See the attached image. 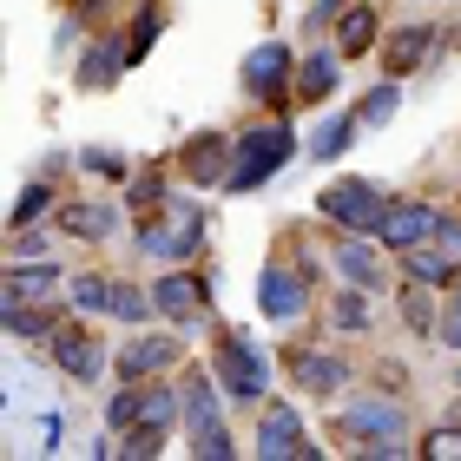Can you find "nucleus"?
<instances>
[{
    "instance_id": "obj_8",
    "label": "nucleus",
    "mask_w": 461,
    "mask_h": 461,
    "mask_svg": "<svg viewBox=\"0 0 461 461\" xmlns=\"http://www.w3.org/2000/svg\"><path fill=\"white\" fill-rule=\"evenodd\" d=\"M47 356L73 375V383H99V369H113V363H106V349H99V337H93V317H79V310L53 323Z\"/></svg>"
},
{
    "instance_id": "obj_31",
    "label": "nucleus",
    "mask_w": 461,
    "mask_h": 461,
    "mask_svg": "<svg viewBox=\"0 0 461 461\" xmlns=\"http://www.w3.org/2000/svg\"><path fill=\"white\" fill-rule=\"evenodd\" d=\"M330 323H337L343 337H356V330H369V323H375V310H369V290H363V284H349L343 297L330 303Z\"/></svg>"
},
{
    "instance_id": "obj_6",
    "label": "nucleus",
    "mask_w": 461,
    "mask_h": 461,
    "mask_svg": "<svg viewBox=\"0 0 461 461\" xmlns=\"http://www.w3.org/2000/svg\"><path fill=\"white\" fill-rule=\"evenodd\" d=\"M310 290H317V270H310V264L270 258V264L258 270V317H270V323H297L303 310H310Z\"/></svg>"
},
{
    "instance_id": "obj_25",
    "label": "nucleus",
    "mask_w": 461,
    "mask_h": 461,
    "mask_svg": "<svg viewBox=\"0 0 461 461\" xmlns=\"http://www.w3.org/2000/svg\"><path fill=\"white\" fill-rule=\"evenodd\" d=\"M125 67H132V59H125V33H113V40H93V53L73 67V79L93 93V86H113V79H119Z\"/></svg>"
},
{
    "instance_id": "obj_2",
    "label": "nucleus",
    "mask_w": 461,
    "mask_h": 461,
    "mask_svg": "<svg viewBox=\"0 0 461 461\" xmlns=\"http://www.w3.org/2000/svg\"><path fill=\"white\" fill-rule=\"evenodd\" d=\"M212 375L224 383L230 402H264V389H270V356L258 349L250 330H218V343H212Z\"/></svg>"
},
{
    "instance_id": "obj_10",
    "label": "nucleus",
    "mask_w": 461,
    "mask_h": 461,
    "mask_svg": "<svg viewBox=\"0 0 461 461\" xmlns=\"http://www.w3.org/2000/svg\"><path fill=\"white\" fill-rule=\"evenodd\" d=\"M152 310L165 323H198L204 310H212V277H198V270H185V264L158 270L152 277Z\"/></svg>"
},
{
    "instance_id": "obj_5",
    "label": "nucleus",
    "mask_w": 461,
    "mask_h": 461,
    "mask_svg": "<svg viewBox=\"0 0 461 461\" xmlns=\"http://www.w3.org/2000/svg\"><path fill=\"white\" fill-rule=\"evenodd\" d=\"M244 93L264 99L270 113L297 106V53H290L284 40H258V47L244 53Z\"/></svg>"
},
{
    "instance_id": "obj_21",
    "label": "nucleus",
    "mask_w": 461,
    "mask_h": 461,
    "mask_svg": "<svg viewBox=\"0 0 461 461\" xmlns=\"http://www.w3.org/2000/svg\"><path fill=\"white\" fill-rule=\"evenodd\" d=\"M343 59H363V53H375L383 47V20H375V7L369 0H349V7L337 14V40H330Z\"/></svg>"
},
{
    "instance_id": "obj_22",
    "label": "nucleus",
    "mask_w": 461,
    "mask_h": 461,
    "mask_svg": "<svg viewBox=\"0 0 461 461\" xmlns=\"http://www.w3.org/2000/svg\"><path fill=\"white\" fill-rule=\"evenodd\" d=\"M429 47H435V27H422V20H415V27H395V33H383V73L389 79H409L415 67H422L429 59Z\"/></svg>"
},
{
    "instance_id": "obj_42",
    "label": "nucleus",
    "mask_w": 461,
    "mask_h": 461,
    "mask_svg": "<svg viewBox=\"0 0 461 461\" xmlns=\"http://www.w3.org/2000/svg\"><path fill=\"white\" fill-rule=\"evenodd\" d=\"M448 422H461V395H455V402H448Z\"/></svg>"
},
{
    "instance_id": "obj_26",
    "label": "nucleus",
    "mask_w": 461,
    "mask_h": 461,
    "mask_svg": "<svg viewBox=\"0 0 461 461\" xmlns=\"http://www.w3.org/2000/svg\"><path fill=\"white\" fill-rule=\"evenodd\" d=\"M67 310H79V317H113V277H99V270L67 277Z\"/></svg>"
},
{
    "instance_id": "obj_19",
    "label": "nucleus",
    "mask_w": 461,
    "mask_h": 461,
    "mask_svg": "<svg viewBox=\"0 0 461 461\" xmlns=\"http://www.w3.org/2000/svg\"><path fill=\"white\" fill-rule=\"evenodd\" d=\"M290 383L310 389V395H343L349 389V363L330 356V349H297L290 356Z\"/></svg>"
},
{
    "instance_id": "obj_14",
    "label": "nucleus",
    "mask_w": 461,
    "mask_h": 461,
    "mask_svg": "<svg viewBox=\"0 0 461 461\" xmlns=\"http://www.w3.org/2000/svg\"><path fill=\"white\" fill-rule=\"evenodd\" d=\"M435 224H442V212H435V204H422V198H389V212H383V224H375V238L402 258V250H415V244L435 238Z\"/></svg>"
},
{
    "instance_id": "obj_32",
    "label": "nucleus",
    "mask_w": 461,
    "mask_h": 461,
    "mask_svg": "<svg viewBox=\"0 0 461 461\" xmlns=\"http://www.w3.org/2000/svg\"><path fill=\"white\" fill-rule=\"evenodd\" d=\"M113 317H119V323H145V317H158V310H152V290L119 284V277H113Z\"/></svg>"
},
{
    "instance_id": "obj_11",
    "label": "nucleus",
    "mask_w": 461,
    "mask_h": 461,
    "mask_svg": "<svg viewBox=\"0 0 461 461\" xmlns=\"http://www.w3.org/2000/svg\"><path fill=\"white\" fill-rule=\"evenodd\" d=\"M230 152H238V139H224V132H212V125H204V132H192L178 145V178L192 185V192H224V178H230Z\"/></svg>"
},
{
    "instance_id": "obj_4",
    "label": "nucleus",
    "mask_w": 461,
    "mask_h": 461,
    "mask_svg": "<svg viewBox=\"0 0 461 461\" xmlns=\"http://www.w3.org/2000/svg\"><path fill=\"white\" fill-rule=\"evenodd\" d=\"M204 230H212V218H204V204H165L158 218H139V250L145 258H198Z\"/></svg>"
},
{
    "instance_id": "obj_16",
    "label": "nucleus",
    "mask_w": 461,
    "mask_h": 461,
    "mask_svg": "<svg viewBox=\"0 0 461 461\" xmlns=\"http://www.w3.org/2000/svg\"><path fill=\"white\" fill-rule=\"evenodd\" d=\"M59 290H67V277H59L53 258H20L0 270V297H20V303H53Z\"/></svg>"
},
{
    "instance_id": "obj_17",
    "label": "nucleus",
    "mask_w": 461,
    "mask_h": 461,
    "mask_svg": "<svg viewBox=\"0 0 461 461\" xmlns=\"http://www.w3.org/2000/svg\"><path fill=\"white\" fill-rule=\"evenodd\" d=\"M53 224L67 230V238H79V244H106L119 230V204H106V198H67L53 212Z\"/></svg>"
},
{
    "instance_id": "obj_15",
    "label": "nucleus",
    "mask_w": 461,
    "mask_h": 461,
    "mask_svg": "<svg viewBox=\"0 0 461 461\" xmlns=\"http://www.w3.org/2000/svg\"><path fill=\"white\" fill-rule=\"evenodd\" d=\"M178 356H185L178 337H132L113 356V375H119V383H152V375H165Z\"/></svg>"
},
{
    "instance_id": "obj_41",
    "label": "nucleus",
    "mask_w": 461,
    "mask_h": 461,
    "mask_svg": "<svg viewBox=\"0 0 461 461\" xmlns=\"http://www.w3.org/2000/svg\"><path fill=\"white\" fill-rule=\"evenodd\" d=\"M59 429H67V422H59V409H47V422H40V448H47V455L59 448Z\"/></svg>"
},
{
    "instance_id": "obj_3",
    "label": "nucleus",
    "mask_w": 461,
    "mask_h": 461,
    "mask_svg": "<svg viewBox=\"0 0 461 461\" xmlns=\"http://www.w3.org/2000/svg\"><path fill=\"white\" fill-rule=\"evenodd\" d=\"M139 422H185V395L172 389V383H119L113 389V402H106V429L113 435H125V429H139Z\"/></svg>"
},
{
    "instance_id": "obj_40",
    "label": "nucleus",
    "mask_w": 461,
    "mask_h": 461,
    "mask_svg": "<svg viewBox=\"0 0 461 461\" xmlns=\"http://www.w3.org/2000/svg\"><path fill=\"white\" fill-rule=\"evenodd\" d=\"M435 343L461 349V297H455V303H442V323H435Z\"/></svg>"
},
{
    "instance_id": "obj_35",
    "label": "nucleus",
    "mask_w": 461,
    "mask_h": 461,
    "mask_svg": "<svg viewBox=\"0 0 461 461\" xmlns=\"http://www.w3.org/2000/svg\"><path fill=\"white\" fill-rule=\"evenodd\" d=\"M125 204H132L139 218H158V212H165V178H158V172H139V178H132V198H125Z\"/></svg>"
},
{
    "instance_id": "obj_37",
    "label": "nucleus",
    "mask_w": 461,
    "mask_h": 461,
    "mask_svg": "<svg viewBox=\"0 0 461 461\" xmlns=\"http://www.w3.org/2000/svg\"><path fill=\"white\" fill-rule=\"evenodd\" d=\"M79 165H86L93 178H113V185L125 178V158L113 152V145H86V152H79Z\"/></svg>"
},
{
    "instance_id": "obj_13",
    "label": "nucleus",
    "mask_w": 461,
    "mask_h": 461,
    "mask_svg": "<svg viewBox=\"0 0 461 461\" xmlns=\"http://www.w3.org/2000/svg\"><path fill=\"white\" fill-rule=\"evenodd\" d=\"M310 455V429L290 402H264L258 415V461H303Z\"/></svg>"
},
{
    "instance_id": "obj_23",
    "label": "nucleus",
    "mask_w": 461,
    "mask_h": 461,
    "mask_svg": "<svg viewBox=\"0 0 461 461\" xmlns=\"http://www.w3.org/2000/svg\"><path fill=\"white\" fill-rule=\"evenodd\" d=\"M363 132V119L356 113H323L317 125H310V139H303V152L317 158V165H330V158H343L349 152V139Z\"/></svg>"
},
{
    "instance_id": "obj_34",
    "label": "nucleus",
    "mask_w": 461,
    "mask_h": 461,
    "mask_svg": "<svg viewBox=\"0 0 461 461\" xmlns=\"http://www.w3.org/2000/svg\"><path fill=\"white\" fill-rule=\"evenodd\" d=\"M158 33H165V20H158L152 7H145V14L132 20V27H125V59H132V67H139V59H145V53L158 47Z\"/></svg>"
},
{
    "instance_id": "obj_27",
    "label": "nucleus",
    "mask_w": 461,
    "mask_h": 461,
    "mask_svg": "<svg viewBox=\"0 0 461 461\" xmlns=\"http://www.w3.org/2000/svg\"><path fill=\"white\" fill-rule=\"evenodd\" d=\"M395 310H402V323L415 330V337H435V323H442V310H435V284H422V277H409V284H402Z\"/></svg>"
},
{
    "instance_id": "obj_36",
    "label": "nucleus",
    "mask_w": 461,
    "mask_h": 461,
    "mask_svg": "<svg viewBox=\"0 0 461 461\" xmlns=\"http://www.w3.org/2000/svg\"><path fill=\"white\" fill-rule=\"evenodd\" d=\"M422 455H429V461H461V422L429 429V435H422Z\"/></svg>"
},
{
    "instance_id": "obj_1",
    "label": "nucleus",
    "mask_w": 461,
    "mask_h": 461,
    "mask_svg": "<svg viewBox=\"0 0 461 461\" xmlns=\"http://www.w3.org/2000/svg\"><path fill=\"white\" fill-rule=\"evenodd\" d=\"M303 152V139L290 132V119H264V125H250V132H238V152H230V178H224V192L230 198H250V192H264L270 178L284 172L290 158Z\"/></svg>"
},
{
    "instance_id": "obj_28",
    "label": "nucleus",
    "mask_w": 461,
    "mask_h": 461,
    "mask_svg": "<svg viewBox=\"0 0 461 461\" xmlns=\"http://www.w3.org/2000/svg\"><path fill=\"white\" fill-rule=\"evenodd\" d=\"M402 270H409V277H422V284H435V290L461 284V264L448 258V250H435V244H415V250H402Z\"/></svg>"
},
{
    "instance_id": "obj_24",
    "label": "nucleus",
    "mask_w": 461,
    "mask_h": 461,
    "mask_svg": "<svg viewBox=\"0 0 461 461\" xmlns=\"http://www.w3.org/2000/svg\"><path fill=\"white\" fill-rule=\"evenodd\" d=\"M0 303H7V310H0V323H7L14 343H47L53 337V323H59L53 303H20V297H0Z\"/></svg>"
},
{
    "instance_id": "obj_7",
    "label": "nucleus",
    "mask_w": 461,
    "mask_h": 461,
    "mask_svg": "<svg viewBox=\"0 0 461 461\" xmlns=\"http://www.w3.org/2000/svg\"><path fill=\"white\" fill-rule=\"evenodd\" d=\"M317 212L337 230H375L383 212H389V192H383V185H369V178H330L317 192Z\"/></svg>"
},
{
    "instance_id": "obj_30",
    "label": "nucleus",
    "mask_w": 461,
    "mask_h": 461,
    "mask_svg": "<svg viewBox=\"0 0 461 461\" xmlns=\"http://www.w3.org/2000/svg\"><path fill=\"white\" fill-rule=\"evenodd\" d=\"M395 106H402V79H389L383 73V86H369L363 93V106H356V119H363V132H375V125H389Z\"/></svg>"
},
{
    "instance_id": "obj_12",
    "label": "nucleus",
    "mask_w": 461,
    "mask_h": 461,
    "mask_svg": "<svg viewBox=\"0 0 461 461\" xmlns=\"http://www.w3.org/2000/svg\"><path fill=\"white\" fill-rule=\"evenodd\" d=\"M389 258L395 250L375 238V230H343L337 238V250H330V264H337V277L343 284H363V290H383V277H389Z\"/></svg>"
},
{
    "instance_id": "obj_18",
    "label": "nucleus",
    "mask_w": 461,
    "mask_h": 461,
    "mask_svg": "<svg viewBox=\"0 0 461 461\" xmlns=\"http://www.w3.org/2000/svg\"><path fill=\"white\" fill-rule=\"evenodd\" d=\"M218 375L212 369H185L178 375V395H185V429L192 435H212V429H224V409H218Z\"/></svg>"
},
{
    "instance_id": "obj_38",
    "label": "nucleus",
    "mask_w": 461,
    "mask_h": 461,
    "mask_svg": "<svg viewBox=\"0 0 461 461\" xmlns=\"http://www.w3.org/2000/svg\"><path fill=\"white\" fill-rule=\"evenodd\" d=\"M192 455H198V461H230V455H238V442H230L224 429H212V435H192Z\"/></svg>"
},
{
    "instance_id": "obj_43",
    "label": "nucleus",
    "mask_w": 461,
    "mask_h": 461,
    "mask_svg": "<svg viewBox=\"0 0 461 461\" xmlns=\"http://www.w3.org/2000/svg\"><path fill=\"white\" fill-rule=\"evenodd\" d=\"M73 7H79V0H73Z\"/></svg>"
},
{
    "instance_id": "obj_29",
    "label": "nucleus",
    "mask_w": 461,
    "mask_h": 461,
    "mask_svg": "<svg viewBox=\"0 0 461 461\" xmlns=\"http://www.w3.org/2000/svg\"><path fill=\"white\" fill-rule=\"evenodd\" d=\"M47 212H59V192L47 178H33V185H20V198H14V212H7V230H27V224H40Z\"/></svg>"
},
{
    "instance_id": "obj_20",
    "label": "nucleus",
    "mask_w": 461,
    "mask_h": 461,
    "mask_svg": "<svg viewBox=\"0 0 461 461\" xmlns=\"http://www.w3.org/2000/svg\"><path fill=\"white\" fill-rule=\"evenodd\" d=\"M337 79H343V53L337 47H310L297 59V106H323V99L337 93Z\"/></svg>"
},
{
    "instance_id": "obj_39",
    "label": "nucleus",
    "mask_w": 461,
    "mask_h": 461,
    "mask_svg": "<svg viewBox=\"0 0 461 461\" xmlns=\"http://www.w3.org/2000/svg\"><path fill=\"white\" fill-rule=\"evenodd\" d=\"M429 244H435V250H448V258L461 264V218L442 212V224H435V238H429Z\"/></svg>"
},
{
    "instance_id": "obj_9",
    "label": "nucleus",
    "mask_w": 461,
    "mask_h": 461,
    "mask_svg": "<svg viewBox=\"0 0 461 461\" xmlns=\"http://www.w3.org/2000/svg\"><path fill=\"white\" fill-rule=\"evenodd\" d=\"M337 429H343V442H349V448L402 442V429H409V409L395 402V395H363V402H349V409L337 415Z\"/></svg>"
},
{
    "instance_id": "obj_33",
    "label": "nucleus",
    "mask_w": 461,
    "mask_h": 461,
    "mask_svg": "<svg viewBox=\"0 0 461 461\" xmlns=\"http://www.w3.org/2000/svg\"><path fill=\"white\" fill-rule=\"evenodd\" d=\"M119 455L125 461H145V455H165V422H139L119 435Z\"/></svg>"
}]
</instances>
